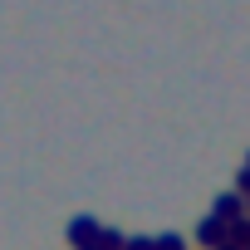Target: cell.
Wrapping results in <instances>:
<instances>
[{
	"label": "cell",
	"mask_w": 250,
	"mask_h": 250,
	"mask_svg": "<svg viewBox=\"0 0 250 250\" xmlns=\"http://www.w3.org/2000/svg\"><path fill=\"white\" fill-rule=\"evenodd\" d=\"M216 216H221L226 226L245 221V201H240V187H235V191H226V196H216Z\"/></svg>",
	"instance_id": "obj_1"
},
{
	"label": "cell",
	"mask_w": 250,
	"mask_h": 250,
	"mask_svg": "<svg viewBox=\"0 0 250 250\" xmlns=\"http://www.w3.org/2000/svg\"><path fill=\"white\" fill-rule=\"evenodd\" d=\"M226 235H230V230H226V221H221V216H206V221H196V240H201V245H211V250H216Z\"/></svg>",
	"instance_id": "obj_2"
},
{
	"label": "cell",
	"mask_w": 250,
	"mask_h": 250,
	"mask_svg": "<svg viewBox=\"0 0 250 250\" xmlns=\"http://www.w3.org/2000/svg\"><path fill=\"white\" fill-rule=\"evenodd\" d=\"M93 235H98V226H93L88 216H79V221L69 226V240H74V245H83V240H93Z\"/></svg>",
	"instance_id": "obj_3"
},
{
	"label": "cell",
	"mask_w": 250,
	"mask_h": 250,
	"mask_svg": "<svg viewBox=\"0 0 250 250\" xmlns=\"http://www.w3.org/2000/svg\"><path fill=\"white\" fill-rule=\"evenodd\" d=\"M152 245H157V250H182V235H172V230H162V235H157Z\"/></svg>",
	"instance_id": "obj_4"
},
{
	"label": "cell",
	"mask_w": 250,
	"mask_h": 250,
	"mask_svg": "<svg viewBox=\"0 0 250 250\" xmlns=\"http://www.w3.org/2000/svg\"><path fill=\"white\" fill-rule=\"evenodd\" d=\"M123 250H157V245H152L147 235H138V240H123Z\"/></svg>",
	"instance_id": "obj_5"
}]
</instances>
